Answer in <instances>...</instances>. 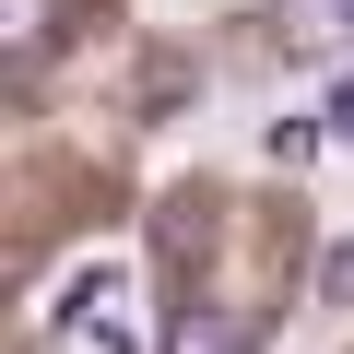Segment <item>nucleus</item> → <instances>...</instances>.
<instances>
[{
	"label": "nucleus",
	"instance_id": "nucleus-1",
	"mask_svg": "<svg viewBox=\"0 0 354 354\" xmlns=\"http://www.w3.org/2000/svg\"><path fill=\"white\" fill-rule=\"evenodd\" d=\"M48 330H59L71 354H142V283H130V260H83V272L59 283Z\"/></svg>",
	"mask_w": 354,
	"mask_h": 354
},
{
	"label": "nucleus",
	"instance_id": "nucleus-2",
	"mask_svg": "<svg viewBox=\"0 0 354 354\" xmlns=\"http://www.w3.org/2000/svg\"><path fill=\"white\" fill-rule=\"evenodd\" d=\"M260 330H272V307H213V319L189 307V319H177V342H165V354H248Z\"/></svg>",
	"mask_w": 354,
	"mask_h": 354
},
{
	"label": "nucleus",
	"instance_id": "nucleus-3",
	"mask_svg": "<svg viewBox=\"0 0 354 354\" xmlns=\"http://www.w3.org/2000/svg\"><path fill=\"white\" fill-rule=\"evenodd\" d=\"M0 48H12V59H48L59 48V0H0Z\"/></svg>",
	"mask_w": 354,
	"mask_h": 354
},
{
	"label": "nucleus",
	"instance_id": "nucleus-4",
	"mask_svg": "<svg viewBox=\"0 0 354 354\" xmlns=\"http://www.w3.org/2000/svg\"><path fill=\"white\" fill-rule=\"evenodd\" d=\"M319 295H330V307H342V295H354V248H342V260H330V272H319Z\"/></svg>",
	"mask_w": 354,
	"mask_h": 354
},
{
	"label": "nucleus",
	"instance_id": "nucleus-5",
	"mask_svg": "<svg viewBox=\"0 0 354 354\" xmlns=\"http://www.w3.org/2000/svg\"><path fill=\"white\" fill-rule=\"evenodd\" d=\"M319 118H330V142H354V83H342V95H330Z\"/></svg>",
	"mask_w": 354,
	"mask_h": 354
},
{
	"label": "nucleus",
	"instance_id": "nucleus-6",
	"mask_svg": "<svg viewBox=\"0 0 354 354\" xmlns=\"http://www.w3.org/2000/svg\"><path fill=\"white\" fill-rule=\"evenodd\" d=\"M319 12H330V36H354V0H319Z\"/></svg>",
	"mask_w": 354,
	"mask_h": 354
}]
</instances>
